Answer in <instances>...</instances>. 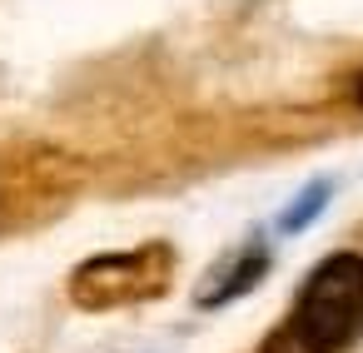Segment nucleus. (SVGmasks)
Instances as JSON below:
<instances>
[{
  "label": "nucleus",
  "instance_id": "1",
  "mask_svg": "<svg viewBox=\"0 0 363 353\" xmlns=\"http://www.w3.org/2000/svg\"><path fill=\"white\" fill-rule=\"evenodd\" d=\"M363 333V259L328 254L294 293L289 318L259 343V353H343Z\"/></svg>",
  "mask_w": 363,
  "mask_h": 353
},
{
  "label": "nucleus",
  "instance_id": "2",
  "mask_svg": "<svg viewBox=\"0 0 363 353\" xmlns=\"http://www.w3.org/2000/svg\"><path fill=\"white\" fill-rule=\"evenodd\" d=\"M174 284V249L140 244L125 254H95L70 274V303L85 313H115L150 298H164Z\"/></svg>",
  "mask_w": 363,
  "mask_h": 353
},
{
  "label": "nucleus",
  "instance_id": "3",
  "mask_svg": "<svg viewBox=\"0 0 363 353\" xmlns=\"http://www.w3.org/2000/svg\"><path fill=\"white\" fill-rule=\"evenodd\" d=\"M269 274V244L249 239L244 249H234L224 264H214V274L199 288V308H224L234 298H244L249 288H259V279Z\"/></svg>",
  "mask_w": 363,
  "mask_h": 353
},
{
  "label": "nucleus",
  "instance_id": "4",
  "mask_svg": "<svg viewBox=\"0 0 363 353\" xmlns=\"http://www.w3.org/2000/svg\"><path fill=\"white\" fill-rule=\"evenodd\" d=\"M323 204H328V184H308V189L298 194V204H289V209H284V219H279V229H284V234H294V229H303L308 219H318V214H323Z\"/></svg>",
  "mask_w": 363,
  "mask_h": 353
},
{
  "label": "nucleus",
  "instance_id": "5",
  "mask_svg": "<svg viewBox=\"0 0 363 353\" xmlns=\"http://www.w3.org/2000/svg\"><path fill=\"white\" fill-rule=\"evenodd\" d=\"M353 100L363 105V70H358V80H353Z\"/></svg>",
  "mask_w": 363,
  "mask_h": 353
}]
</instances>
